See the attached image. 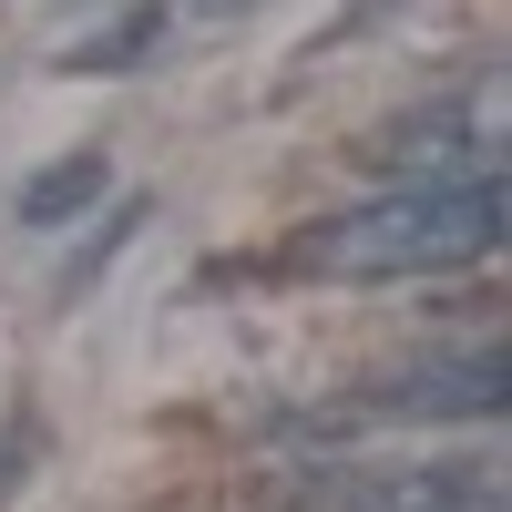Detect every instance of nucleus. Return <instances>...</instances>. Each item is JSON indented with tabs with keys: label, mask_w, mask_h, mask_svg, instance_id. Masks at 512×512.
I'll return each mask as SVG.
<instances>
[{
	"label": "nucleus",
	"mask_w": 512,
	"mask_h": 512,
	"mask_svg": "<svg viewBox=\"0 0 512 512\" xmlns=\"http://www.w3.org/2000/svg\"><path fill=\"white\" fill-rule=\"evenodd\" d=\"M379 410L390 420H492L502 410V359L472 349V359H441V369H410L379 390Z\"/></svg>",
	"instance_id": "nucleus-4"
},
{
	"label": "nucleus",
	"mask_w": 512,
	"mask_h": 512,
	"mask_svg": "<svg viewBox=\"0 0 512 512\" xmlns=\"http://www.w3.org/2000/svg\"><path fill=\"white\" fill-rule=\"evenodd\" d=\"M502 246V175L472 185H390L369 205H338L297 236L308 277H451Z\"/></svg>",
	"instance_id": "nucleus-1"
},
{
	"label": "nucleus",
	"mask_w": 512,
	"mask_h": 512,
	"mask_svg": "<svg viewBox=\"0 0 512 512\" xmlns=\"http://www.w3.org/2000/svg\"><path fill=\"white\" fill-rule=\"evenodd\" d=\"M318 512H502V461H379L308 492Z\"/></svg>",
	"instance_id": "nucleus-3"
},
{
	"label": "nucleus",
	"mask_w": 512,
	"mask_h": 512,
	"mask_svg": "<svg viewBox=\"0 0 512 512\" xmlns=\"http://www.w3.org/2000/svg\"><path fill=\"white\" fill-rule=\"evenodd\" d=\"M185 11H236V0H185Z\"/></svg>",
	"instance_id": "nucleus-6"
},
{
	"label": "nucleus",
	"mask_w": 512,
	"mask_h": 512,
	"mask_svg": "<svg viewBox=\"0 0 512 512\" xmlns=\"http://www.w3.org/2000/svg\"><path fill=\"white\" fill-rule=\"evenodd\" d=\"M103 185H113V164H103V154H62V164H41V175H21L11 216H21L31 236H52V226L82 216V205H103Z\"/></svg>",
	"instance_id": "nucleus-5"
},
{
	"label": "nucleus",
	"mask_w": 512,
	"mask_h": 512,
	"mask_svg": "<svg viewBox=\"0 0 512 512\" xmlns=\"http://www.w3.org/2000/svg\"><path fill=\"white\" fill-rule=\"evenodd\" d=\"M379 164L400 185H472V175H502V72H461L441 103H420L400 123H379Z\"/></svg>",
	"instance_id": "nucleus-2"
}]
</instances>
